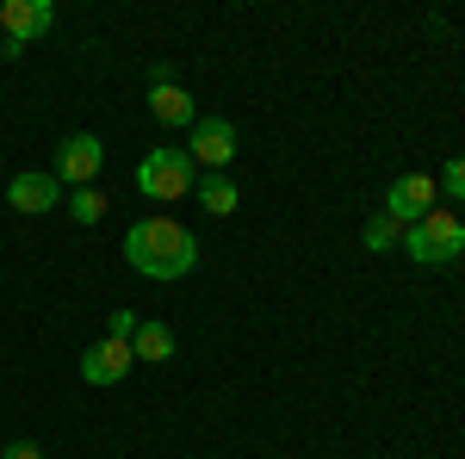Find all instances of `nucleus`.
I'll return each instance as SVG.
<instances>
[{
    "instance_id": "dca6fc26",
    "label": "nucleus",
    "mask_w": 465,
    "mask_h": 459,
    "mask_svg": "<svg viewBox=\"0 0 465 459\" xmlns=\"http://www.w3.org/2000/svg\"><path fill=\"white\" fill-rule=\"evenodd\" d=\"M106 335H112V342H131V335H137V317H131V311H112Z\"/></svg>"
},
{
    "instance_id": "4468645a",
    "label": "nucleus",
    "mask_w": 465,
    "mask_h": 459,
    "mask_svg": "<svg viewBox=\"0 0 465 459\" xmlns=\"http://www.w3.org/2000/svg\"><path fill=\"white\" fill-rule=\"evenodd\" d=\"M360 243L372 248V254H391V248H403V230H397L391 217L379 212V217H372V224H366V230H360Z\"/></svg>"
},
{
    "instance_id": "2eb2a0df",
    "label": "nucleus",
    "mask_w": 465,
    "mask_h": 459,
    "mask_svg": "<svg viewBox=\"0 0 465 459\" xmlns=\"http://www.w3.org/2000/svg\"><path fill=\"white\" fill-rule=\"evenodd\" d=\"M434 186H447V199H465V155L447 162V180H434Z\"/></svg>"
},
{
    "instance_id": "39448f33",
    "label": "nucleus",
    "mask_w": 465,
    "mask_h": 459,
    "mask_svg": "<svg viewBox=\"0 0 465 459\" xmlns=\"http://www.w3.org/2000/svg\"><path fill=\"white\" fill-rule=\"evenodd\" d=\"M100 168H106V143L94 137V131H74V137L56 149V168H50V175L69 180V186H94Z\"/></svg>"
},
{
    "instance_id": "9d476101",
    "label": "nucleus",
    "mask_w": 465,
    "mask_h": 459,
    "mask_svg": "<svg viewBox=\"0 0 465 459\" xmlns=\"http://www.w3.org/2000/svg\"><path fill=\"white\" fill-rule=\"evenodd\" d=\"M149 112H155V125H186V131L199 125L193 94H186V87H174V81H168V87H149Z\"/></svg>"
},
{
    "instance_id": "f03ea898",
    "label": "nucleus",
    "mask_w": 465,
    "mask_h": 459,
    "mask_svg": "<svg viewBox=\"0 0 465 459\" xmlns=\"http://www.w3.org/2000/svg\"><path fill=\"white\" fill-rule=\"evenodd\" d=\"M403 254H410L416 267H447V261H460V254H465V224L453 212L434 205L422 224L403 230Z\"/></svg>"
},
{
    "instance_id": "1a4fd4ad",
    "label": "nucleus",
    "mask_w": 465,
    "mask_h": 459,
    "mask_svg": "<svg viewBox=\"0 0 465 459\" xmlns=\"http://www.w3.org/2000/svg\"><path fill=\"white\" fill-rule=\"evenodd\" d=\"M6 199H13V212H25V217H37V212H50L56 199H63V180L56 175H13V186H6Z\"/></svg>"
},
{
    "instance_id": "a211bd4d",
    "label": "nucleus",
    "mask_w": 465,
    "mask_h": 459,
    "mask_svg": "<svg viewBox=\"0 0 465 459\" xmlns=\"http://www.w3.org/2000/svg\"><path fill=\"white\" fill-rule=\"evenodd\" d=\"M0 56H19V44H6V37H0Z\"/></svg>"
},
{
    "instance_id": "f3484780",
    "label": "nucleus",
    "mask_w": 465,
    "mask_h": 459,
    "mask_svg": "<svg viewBox=\"0 0 465 459\" xmlns=\"http://www.w3.org/2000/svg\"><path fill=\"white\" fill-rule=\"evenodd\" d=\"M0 459H44V447H37V441H13Z\"/></svg>"
},
{
    "instance_id": "423d86ee",
    "label": "nucleus",
    "mask_w": 465,
    "mask_h": 459,
    "mask_svg": "<svg viewBox=\"0 0 465 459\" xmlns=\"http://www.w3.org/2000/svg\"><path fill=\"white\" fill-rule=\"evenodd\" d=\"M50 25H56V6H50V0H0V37H6V44L25 50V44L44 37Z\"/></svg>"
},
{
    "instance_id": "f257e3e1",
    "label": "nucleus",
    "mask_w": 465,
    "mask_h": 459,
    "mask_svg": "<svg viewBox=\"0 0 465 459\" xmlns=\"http://www.w3.org/2000/svg\"><path fill=\"white\" fill-rule=\"evenodd\" d=\"M124 261L143 274V280H186L193 267H199V236L174 224V217H143V224H131V236H124Z\"/></svg>"
},
{
    "instance_id": "0eeeda50",
    "label": "nucleus",
    "mask_w": 465,
    "mask_h": 459,
    "mask_svg": "<svg viewBox=\"0 0 465 459\" xmlns=\"http://www.w3.org/2000/svg\"><path fill=\"white\" fill-rule=\"evenodd\" d=\"M186 155H193V168H230L236 162V125L230 118H199Z\"/></svg>"
},
{
    "instance_id": "f8f14e48",
    "label": "nucleus",
    "mask_w": 465,
    "mask_h": 459,
    "mask_svg": "<svg viewBox=\"0 0 465 459\" xmlns=\"http://www.w3.org/2000/svg\"><path fill=\"white\" fill-rule=\"evenodd\" d=\"M199 205H205L212 217H230L236 205H242V193H236V180L212 175V180H199Z\"/></svg>"
},
{
    "instance_id": "ddd939ff",
    "label": "nucleus",
    "mask_w": 465,
    "mask_h": 459,
    "mask_svg": "<svg viewBox=\"0 0 465 459\" xmlns=\"http://www.w3.org/2000/svg\"><path fill=\"white\" fill-rule=\"evenodd\" d=\"M69 217L74 224H100V217H106V193H100V186H74L69 193Z\"/></svg>"
},
{
    "instance_id": "7ed1b4c3",
    "label": "nucleus",
    "mask_w": 465,
    "mask_h": 459,
    "mask_svg": "<svg viewBox=\"0 0 465 459\" xmlns=\"http://www.w3.org/2000/svg\"><path fill=\"white\" fill-rule=\"evenodd\" d=\"M193 175H199V168H193L186 149H149L143 162H137L143 199H162V205H168V199H186V193H193Z\"/></svg>"
},
{
    "instance_id": "6e6552de",
    "label": "nucleus",
    "mask_w": 465,
    "mask_h": 459,
    "mask_svg": "<svg viewBox=\"0 0 465 459\" xmlns=\"http://www.w3.org/2000/svg\"><path fill=\"white\" fill-rule=\"evenodd\" d=\"M131 360H137V354H131V342H112V335H100L94 348L81 354V379H87V385H118V379L131 373Z\"/></svg>"
},
{
    "instance_id": "20e7f679",
    "label": "nucleus",
    "mask_w": 465,
    "mask_h": 459,
    "mask_svg": "<svg viewBox=\"0 0 465 459\" xmlns=\"http://www.w3.org/2000/svg\"><path fill=\"white\" fill-rule=\"evenodd\" d=\"M434 199H440L434 175H397L391 193H385V217H391L397 230H410V224H422L434 212Z\"/></svg>"
},
{
    "instance_id": "9b49d317",
    "label": "nucleus",
    "mask_w": 465,
    "mask_h": 459,
    "mask_svg": "<svg viewBox=\"0 0 465 459\" xmlns=\"http://www.w3.org/2000/svg\"><path fill=\"white\" fill-rule=\"evenodd\" d=\"M131 354H137V360H149V366L174 360V329H168V323H137V335H131Z\"/></svg>"
}]
</instances>
